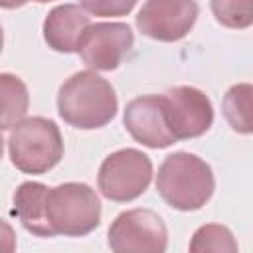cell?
<instances>
[{
  "label": "cell",
  "instance_id": "7402d4cb",
  "mask_svg": "<svg viewBox=\"0 0 253 253\" xmlns=\"http://www.w3.org/2000/svg\"><path fill=\"white\" fill-rule=\"evenodd\" d=\"M34 2H40V4H47V2H53V0H34Z\"/></svg>",
  "mask_w": 253,
  "mask_h": 253
},
{
  "label": "cell",
  "instance_id": "5b68a950",
  "mask_svg": "<svg viewBox=\"0 0 253 253\" xmlns=\"http://www.w3.org/2000/svg\"><path fill=\"white\" fill-rule=\"evenodd\" d=\"M152 180L150 158L136 148L111 152L99 166L97 186L111 202H132L142 196Z\"/></svg>",
  "mask_w": 253,
  "mask_h": 253
},
{
  "label": "cell",
  "instance_id": "2e32d148",
  "mask_svg": "<svg viewBox=\"0 0 253 253\" xmlns=\"http://www.w3.org/2000/svg\"><path fill=\"white\" fill-rule=\"evenodd\" d=\"M213 18L233 30H245L253 22V0H210Z\"/></svg>",
  "mask_w": 253,
  "mask_h": 253
},
{
  "label": "cell",
  "instance_id": "52a82bcc",
  "mask_svg": "<svg viewBox=\"0 0 253 253\" xmlns=\"http://www.w3.org/2000/svg\"><path fill=\"white\" fill-rule=\"evenodd\" d=\"M134 43V34L125 22H97L83 32L77 53L95 71L117 69Z\"/></svg>",
  "mask_w": 253,
  "mask_h": 253
},
{
  "label": "cell",
  "instance_id": "8fae6325",
  "mask_svg": "<svg viewBox=\"0 0 253 253\" xmlns=\"http://www.w3.org/2000/svg\"><path fill=\"white\" fill-rule=\"evenodd\" d=\"M91 24L87 12L77 4H61L49 10L43 20V40L59 53L77 51V43Z\"/></svg>",
  "mask_w": 253,
  "mask_h": 253
},
{
  "label": "cell",
  "instance_id": "30bf717a",
  "mask_svg": "<svg viewBox=\"0 0 253 253\" xmlns=\"http://www.w3.org/2000/svg\"><path fill=\"white\" fill-rule=\"evenodd\" d=\"M123 123L128 134L148 148H168L176 142L172 134L162 95H140L126 103Z\"/></svg>",
  "mask_w": 253,
  "mask_h": 253
},
{
  "label": "cell",
  "instance_id": "9a60e30c",
  "mask_svg": "<svg viewBox=\"0 0 253 253\" xmlns=\"http://www.w3.org/2000/svg\"><path fill=\"white\" fill-rule=\"evenodd\" d=\"M239 249L233 233L219 223H206L198 227L190 241V251L204 253V251H221V253H235Z\"/></svg>",
  "mask_w": 253,
  "mask_h": 253
},
{
  "label": "cell",
  "instance_id": "5bb4252c",
  "mask_svg": "<svg viewBox=\"0 0 253 253\" xmlns=\"http://www.w3.org/2000/svg\"><path fill=\"white\" fill-rule=\"evenodd\" d=\"M251 95L249 83H237L223 95V117L229 126L239 134H251Z\"/></svg>",
  "mask_w": 253,
  "mask_h": 253
},
{
  "label": "cell",
  "instance_id": "7a4b0ae2",
  "mask_svg": "<svg viewBox=\"0 0 253 253\" xmlns=\"http://www.w3.org/2000/svg\"><path fill=\"white\" fill-rule=\"evenodd\" d=\"M160 198L178 211L204 208L215 190L211 166L192 152H174L164 158L156 174Z\"/></svg>",
  "mask_w": 253,
  "mask_h": 253
},
{
  "label": "cell",
  "instance_id": "3957f363",
  "mask_svg": "<svg viewBox=\"0 0 253 253\" xmlns=\"http://www.w3.org/2000/svg\"><path fill=\"white\" fill-rule=\"evenodd\" d=\"M63 150V136L51 119L24 117L10 130V160L24 174H45L61 162Z\"/></svg>",
  "mask_w": 253,
  "mask_h": 253
},
{
  "label": "cell",
  "instance_id": "8992f818",
  "mask_svg": "<svg viewBox=\"0 0 253 253\" xmlns=\"http://www.w3.org/2000/svg\"><path fill=\"white\" fill-rule=\"evenodd\" d=\"M107 243L117 253H162L168 247V229L156 211L134 208L115 217Z\"/></svg>",
  "mask_w": 253,
  "mask_h": 253
},
{
  "label": "cell",
  "instance_id": "ba28073f",
  "mask_svg": "<svg viewBox=\"0 0 253 253\" xmlns=\"http://www.w3.org/2000/svg\"><path fill=\"white\" fill-rule=\"evenodd\" d=\"M166 121L176 140L198 138L206 134L213 123V107L210 97L190 85H178L164 95Z\"/></svg>",
  "mask_w": 253,
  "mask_h": 253
},
{
  "label": "cell",
  "instance_id": "4fadbf2b",
  "mask_svg": "<svg viewBox=\"0 0 253 253\" xmlns=\"http://www.w3.org/2000/svg\"><path fill=\"white\" fill-rule=\"evenodd\" d=\"M28 107L30 93L26 83L14 73H0V130H8L20 123Z\"/></svg>",
  "mask_w": 253,
  "mask_h": 253
},
{
  "label": "cell",
  "instance_id": "6da1fadb",
  "mask_svg": "<svg viewBox=\"0 0 253 253\" xmlns=\"http://www.w3.org/2000/svg\"><path fill=\"white\" fill-rule=\"evenodd\" d=\"M119 109L113 85L91 69L77 71L57 91V113L75 128L93 130L109 125Z\"/></svg>",
  "mask_w": 253,
  "mask_h": 253
},
{
  "label": "cell",
  "instance_id": "ac0fdd59",
  "mask_svg": "<svg viewBox=\"0 0 253 253\" xmlns=\"http://www.w3.org/2000/svg\"><path fill=\"white\" fill-rule=\"evenodd\" d=\"M16 249V233L12 225L0 219V253H12Z\"/></svg>",
  "mask_w": 253,
  "mask_h": 253
},
{
  "label": "cell",
  "instance_id": "ffe728a7",
  "mask_svg": "<svg viewBox=\"0 0 253 253\" xmlns=\"http://www.w3.org/2000/svg\"><path fill=\"white\" fill-rule=\"evenodd\" d=\"M2 132V130H0ZM2 154H4V138H2V134H0V158H2Z\"/></svg>",
  "mask_w": 253,
  "mask_h": 253
},
{
  "label": "cell",
  "instance_id": "44dd1931",
  "mask_svg": "<svg viewBox=\"0 0 253 253\" xmlns=\"http://www.w3.org/2000/svg\"><path fill=\"white\" fill-rule=\"evenodd\" d=\"M2 45H4V32H2V26H0V51H2Z\"/></svg>",
  "mask_w": 253,
  "mask_h": 253
},
{
  "label": "cell",
  "instance_id": "277c9868",
  "mask_svg": "<svg viewBox=\"0 0 253 253\" xmlns=\"http://www.w3.org/2000/svg\"><path fill=\"white\" fill-rule=\"evenodd\" d=\"M47 221L55 235L83 237L101 223V200L83 182H65L49 188Z\"/></svg>",
  "mask_w": 253,
  "mask_h": 253
},
{
  "label": "cell",
  "instance_id": "e0dca14e",
  "mask_svg": "<svg viewBox=\"0 0 253 253\" xmlns=\"http://www.w3.org/2000/svg\"><path fill=\"white\" fill-rule=\"evenodd\" d=\"M136 0H79V6L101 18H115V16H126L134 8Z\"/></svg>",
  "mask_w": 253,
  "mask_h": 253
},
{
  "label": "cell",
  "instance_id": "d6986e66",
  "mask_svg": "<svg viewBox=\"0 0 253 253\" xmlns=\"http://www.w3.org/2000/svg\"><path fill=\"white\" fill-rule=\"evenodd\" d=\"M28 0H0V8H6V10H14V8H22Z\"/></svg>",
  "mask_w": 253,
  "mask_h": 253
},
{
  "label": "cell",
  "instance_id": "7c38bea8",
  "mask_svg": "<svg viewBox=\"0 0 253 253\" xmlns=\"http://www.w3.org/2000/svg\"><path fill=\"white\" fill-rule=\"evenodd\" d=\"M47 192L42 182H22L14 192V213L26 231L38 237H53V229L47 221Z\"/></svg>",
  "mask_w": 253,
  "mask_h": 253
},
{
  "label": "cell",
  "instance_id": "9c48e42d",
  "mask_svg": "<svg viewBox=\"0 0 253 253\" xmlns=\"http://www.w3.org/2000/svg\"><path fill=\"white\" fill-rule=\"evenodd\" d=\"M196 0H146L136 14V28L158 42H178L190 34L198 20Z\"/></svg>",
  "mask_w": 253,
  "mask_h": 253
}]
</instances>
